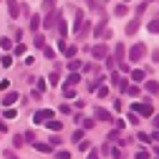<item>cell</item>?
<instances>
[{
  "instance_id": "ee69618b",
  "label": "cell",
  "mask_w": 159,
  "mask_h": 159,
  "mask_svg": "<svg viewBox=\"0 0 159 159\" xmlns=\"http://www.w3.org/2000/svg\"><path fill=\"white\" fill-rule=\"evenodd\" d=\"M89 159H98V152L96 149H89Z\"/></svg>"
},
{
  "instance_id": "4316f807",
  "label": "cell",
  "mask_w": 159,
  "mask_h": 159,
  "mask_svg": "<svg viewBox=\"0 0 159 159\" xmlns=\"http://www.w3.org/2000/svg\"><path fill=\"white\" fill-rule=\"evenodd\" d=\"M0 63H3V66H5V68H8V66H10V63H13V56H10V53H5V56H3V58H0Z\"/></svg>"
},
{
  "instance_id": "5bb4252c",
  "label": "cell",
  "mask_w": 159,
  "mask_h": 159,
  "mask_svg": "<svg viewBox=\"0 0 159 159\" xmlns=\"http://www.w3.org/2000/svg\"><path fill=\"white\" fill-rule=\"evenodd\" d=\"M33 46H35V48H43V46H46V38H43L41 33H35V38H33Z\"/></svg>"
},
{
  "instance_id": "30bf717a",
  "label": "cell",
  "mask_w": 159,
  "mask_h": 159,
  "mask_svg": "<svg viewBox=\"0 0 159 159\" xmlns=\"http://www.w3.org/2000/svg\"><path fill=\"white\" fill-rule=\"evenodd\" d=\"M15 101H18V93H15V91H8V93L3 96V106H13Z\"/></svg>"
},
{
  "instance_id": "f546056e",
  "label": "cell",
  "mask_w": 159,
  "mask_h": 159,
  "mask_svg": "<svg viewBox=\"0 0 159 159\" xmlns=\"http://www.w3.org/2000/svg\"><path fill=\"white\" fill-rule=\"evenodd\" d=\"M136 136H139V142H144V144H149V142H152V139H149V134H144V131H139Z\"/></svg>"
},
{
  "instance_id": "ffe728a7",
  "label": "cell",
  "mask_w": 159,
  "mask_h": 159,
  "mask_svg": "<svg viewBox=\"0 0 159 159\" xmlns=\"http://www.w3.org/2000/svg\"><path fill=\"white\" fill-rule=\"evenodd\" d=\"M10 46H13V41H10L8 35H3V38H0V48H5V51H10Z\"/></svg>"
},
{
  "instance_id": "f6af8a7d",
  "label": "cell",
  "mask_w": 159,
  "mask_h": 159,
  "mask_svg": "<svg viewBox=\"0 0 159 159\" xmlns=\"http://www.w3.org/2000/svg\"><path fill=\"white\" fill-rule=\"evenodd\" d=\"M149 139H152V142H159V131H152V134H149Z\"/></svg>"
},
{
  "instance_id": "ac0fdd59",
  "label": "cell",
  "mask_w": 159,
  "mask_h": 159,
  "mask_svg": "<svg viewBox=\"0 0 159 159\" xmlns=\"http://www.w3.org/2000/svg\"><path fill=\"white\" fill-rule=\"evenodd\" d=\"M56 10V0H43V13H51Z\"/></svg>"
},
{
  "instance_id": "b9f144b4",
  "label": "cell",
  "mask_w": 159,
  "mask_h": 159,
  "mask_svg": "<svg viewBox=\"0 0 159 159\" xmlns=\"http://www.w3.org/2000/svg\"><path fill=\"white\" fill-rule=\"evenodd\" d=\"M106 68H109V71H114V58H109V56H106Z\"/></svg>"
},
{
  "instance_id": "e0dca14e",
  "label": "cell",
  "mask_w": 159,
  "mask_h": 159,
  "mask_svg": "<svg viewBox=\"0 0 159 159\" xmlns=\"http://www.w3.org/2000/svg\"><path fill=\"white\" fill-rule=\"evenodd\" d=\"M56 25H58V33H61V35H66V33H68V23L63 20V18H61V20H58Z\"/></svg>"
},
{
  "instance_id": "c3c4849f",
  "label": "cell",
  "mask_w": 159,
  "mask_h": 159,
  "mask_svg": "<svg viewBox=\"0 0 159 159\" xmlns=\"http://www.w3.org/2000/svg\"><path fill=\"white\" fill-rule=\"evenodd\" d=\"M154 152H157V157H159V144H157V147H154Z\"/></svg>"
},
{
  "instance_id": "9c48e42d",
  "label": "cell",
  "mask_w": 159,
  "mask_h": 159,
  "mask_svg": "<svg viewBox=\"0 0 159 159\" xmlns=\"http://www.w3.org/2000/svg\"><path fill=\"white\" fill-rule=\"evenodd\" d=\"M8 10H10V18L15 20V18L20 15V8H18V0H8Z\"/></svg>"
},
{
  "instance_id": "8d00e7d4",
  "label": "cell",
  "mask_w": 159,
  "mask_h": 159,
  "mask_svg": "<svg viewBox=\"0 0 159 159\" xmlns=\"http://www.w3.org/2000/svg\"><path fill=\"white\" fill-rule=\"evenodd\" d=\"M126 91H129V96H139V89L136 86H126Z\"/></svg>"
},
{
  "instance_id": "7bdbcfd3",
  "label": "cell",
  "mask_w": 159,
  "mask_h": 159,
  "mask_svg": "<svg viewBox=\"0 0 159 159\" xmlns=\"http://www.w3.org/2000/svg\"><path fill=\"white\" fill-rule=\"evenodd\" d=\"M61 114H71V106L68 104H61Z\"/></svg>"
},
{
  "instance_id": "681fc988",
  "label": "cell",
  "mask_w": 159,
  "mask_h": 159,
  "mask_svg": "<svg viewBox=\"0 0 159 159\" xmlns=\"http://www.w3.org/2000/svg\"><path fill=\"white\" fill-rule=\"evenodd\" d=\"M126 3H129V0H126Z\"/></svg>"
},
{
  "instance_id": "d4e9b609",
  "label": "cell",
  "mask_w": 159,
  "mask_h": 159,
  "mask_svg": "<svg viewBox=\"0 0 159 159\" xmlns=\"http://www.w3.org/2000/svg\"><path fill=\"white\" fill-rule=\"evenodd\" d=\"M76 51H78L76 46H66V51H63V56H66V58H73V56H76Z\"/></svg>"
},
{
  "instance_id": "4fadbf2b",
  "label": "cell",
  "mask_w": 159,
  "mask_h": 159,
  "mask_svg": "<svg viewBox=\"0 0 159 159\" xmlns=\"http://www.w3.org/2000/svg\"><path fill=\"white\" fill-rule=\"evenodd\" d=\"M114 56H116V61H124V43H116Z\"/></svg>"
},
{
  "instance_id": "cb8c5ba5",
  "label": "cell",
  "mask_w": 159,
  "mask_h": 159,
  "mask_svg": "<svg viewBox=\"0 0 159 159\" xmlns=\"http://www.w3.org/2000/svg\"><path fill=\"white\" fill-rule=\"evenodd\" d=\"M43 56L48 58V61H53V58H56V51H53V48H48V46H43Z\"/></svg>"
},
{
  "instance_id": "8992f818",
  "label": "cell",
  "mask_w": 159,
  "mask_h": 159,
  "mask_svg": "<svg viewBox=\"0 0 159 159\" xmlns=\"http://www.w3.org/2000/svg\"><path fill=\"white\" fill-rule=\"evenodd\" d=\"M139 25H142V18H139V15H136V18H131V20L126 23V35H134V33L139 30Z\"/></svg>"
},
{
  "instance_id": "6da1fadb",
  "label": "cell",
  "mask_w": 159,
  "mask_h": 159,
  "mask_svg": "<svg viewBox=\"0 0 159 159\" xmlns=\"http://www.w3.org/2000/svg\"><path fill=\"white\" fill-rule=\"evenodd\" d=\"M48 119H53V111H51V109H38V111L33 114V121H35V124H46Z\"/></svg>"
},
{
  "instance_id": "836d02e7",
  "label": "cell",
  "mask_w": 159,
  "mask_h": 159,
  "mask_svg": "<svg viewBox=\"0 0 159 159\" xmlns=\"http://www.w3.org/2000/svg\"><path fill=\"white\" fill-rule=\"evenodd\" d=\"M71 139H73V142H81V139H84V131H81V129L73 131V136H71Z\"/></svg>"
},
{
  "instance_id": "f35d334b",
  "label": "cell",
  "mask_w": 159,
  "mask_h": 159,
  "mask_svg": "<svg viewBox=\"0 0 159 159\" xmlns=\"http://www.w3.org/2000/svg\"><path fill=\"white\" fill-rule=\"evenodd\" d=\"M89 8H91V10H101V5H98L96 0H89Z\"/></svg>"
},
{
  "instance_id": "8fae6325",
  "label": "cell",
  "mask_w": 159,
  "mask_h": 159,
  "mask_svg": "<svg viewBox=\"0 0 159 159\" xmlns=\"http://www.w3.org/2000/svg\"><path fill=\"white\" fill-rule=\"evenodd\" d=\"M33 147H35L38 152H43V154H51V152H53V147H51V144H43V142H33Z\"/></svg>"
},
{
  "instance_id": "d590c367",
  "label": "cell",
  "mask_w": 159,
  "mask_h": 159,
  "mask_svg": "<svg viewBox=\"0 0 159 159\" xmlns=\"http://www.w3.org/2000/svg\"><path fill=\"white\" fill-rule=\"evenodd\" d=\"M56 159H71V152H58Z\"/></svg>"
},
{
  "instance_id": "7dc6e473",
  "label": "cell",
  "mask_w": 159,
  "mask_h": 159,
  "mask_svg": "<svg viewBox=\"0 0 159 159\" xmlns=\"http://www.w3.org/2000/svg\"><path fill=\"white\" fill-rule=\"evenodd\" d=\"M5 129H8V126L3 124V119H0V131H5Z\"/></svg>"
},
{
  "instance_id": "ab89813d",
  "label": "cell",
  "mask_w": 159,
  "mask_h": 159,
  "mask_svg": "<svg viewBox=\"0 0 159 159\" xmlns=\"http://www.w3.org/2000/svg\"><path fill=\"white\" fill-rule=\"evenodd\" d=\"M51 86H58V73H51V81H48Z\"/></svg>"
},
{
  "instance_id": "2e32d148",
  "label": "cell",
  "mask_w": 159,
  "mask_h": 159,
  "mask_svg": "<svg viewBox=\"0 0 159 159\" xmlns=\"http://www.w3.org/2000/svg\"><path fill=\"white\" fill-rule=\"evenodd\" d=\"M147 28H149V33H159V18L149 20V23H147Z\"/></svg>"
},
{
  "instance_id": "e575fe53",
  "label": "cell",
  "mask_w": 159,
  "mask_h": 159,
  "mask_svg": "<svg viewBox=\"0 0 159 159\" xmlns=\"http://www.w3.org/2000/svg\"><path fill=\"white\" fill-rule=\"evenodd\" d=\"M23 53H25V46L18 43V46H15V56H23Z\"/></svg>"
},
{
  "instance_id": "60d3db41",
  "label": "cell",
  "mask_w": 159,
  "mask_h": 159,
  "mask_svg": "<svg viewBox=\"0 0 159 159\" xmlns=\"http://www.w3.org/2000/svg\"><path fill=\"white\" fill-rule=\"evenodd\" d=\"M126 119H129V124H136V121H139V119H136V114H134V111H131V114H129Z\"/></svg>"
},
{
  "instance_id": "1f68e13d",
  "label": "cell",
  "mask_w": 159,
  "mask_h": 159,
  "mask_svg": "<svg viewBox=\"0 0 159 159\" xmlns=\"http://www.w3.org/2000/svg\"><path fill=\"white\" fill-rule=\"evenodd\" d=\"M78 66H81V61H76V58H71V61H68V68H71V71H76Z\"/></svg>"
},
{
  "instance_id": "83f0119b",
  "label": "cell",
  "mask_w": 159,
  "mask_h": 159,
  "mask_svg": "<svg viewBox=\"0 0 159 159\" xmlns=\"http://www.w3.org/2000/svg\"><path fill=\"white\" fill-rule=\"evenodd\" d=\"M101 81H104V78H96V81H91V84H89V91H96L98 86H101Z\"/></svg>"
},
{
  "instance_id": "7402d4cb",
  "label": "cell",
  "mask_w": 159,
  "mask_h": 159,
  "mask_svg": "<svg viewBox=\"0 0 159 159\" xmlns=\"http://www.w3.org/2000/svg\"><path fill=\"white\" fill-rule=\"evenodd\" d=\"M63 96H66V98H76V91H73V86H68V84H66V86H63Z\"/></svg>"
},
{
  "instance_id": "277c9868",
  "label": "cell",
  "mask_w": 159,
  "mask_h": 159,
  "mask_svg": "<svg viewBox=\"0 0 159 159\" xmlns=\"http://www.w3.org/2000/svg\"><path fill=\"white\" fill-rule=\"evenodd\" d=\"M131 109H134V114H142V116H147V119L154 114V106H152V104H134Z\"/></svg>"
},
{
  "instance_id": "3957f363",
  "label": "cell",
  "mask_w": 159,
  "mask_h": 159,
  "mask_svg": "<svg viewBox=\"0 0 159 159\" xmlns=\"http://www.w3.org/2000/svg\"><path fill=\"white\" fill-rule=\"evenodd\" d=\"M61 18H63V13H61V10H51V13L46 15V20H43V25H46V28H53V25H56L58 20H61Z\"/></svg>"
},
{
  "instance_id": "52a82bcc",
  "label": "cell",
  "mask_w": 159,
  "mask_h": 159,
  "mask_svg": "<svg viewBox=\"0 0 159 159\" xmlns=\"http://www.w3.org/2000/svg\"><path fill=\"white\" fill-rule=\"evenodd\" d=\"M91 56H93V58H106L109 51H106V46L101 43V46H93V48H91Z\"/></svg>"
},
{
  "instance_id": "44dd1931",
  "label": "cell",
  "mask_w": 159,
  "mask_h": 159,
  "mask_svg": "<svg viewBox=\"0 0 159 159\" xmlns=\"http://www.w3.org/2000/svg\"><path fill=\"white\" fill-rule=\"evenodd\" d=\"M147 91L149 93H159V84L157 81H147Z\"/></svg>"
},
{
  "instance_id": "d6986e66",
  "label": "cell",
  "mask_w": 159,
  "mask_h": 159,
  "mask_svg": "<svg viewBox=\"0 0 159 159\" xmlns=\"http://www.w3.org/2000/svg\"><path fill=\"white\" fill-rule=\"evenodd\" d=\"M131 81H144V71H142V68L131 71Z\"/></svg>"
},
{
  "instance_id": "9a60e30c",
  "label": "cell",
  "mask_w": 159,
  "mask_h": 159,
  "mask_svg": "<svg viewBox=\"0 0 159 159\" xmlns=\"http://www.w3.org/2000/svg\"><path fill=\"white\" fill-rule=\"evenodd\" d=\"M23 144H25V139H23V134H15V136H13V147H15V149H20Z\"/></svg>"
},
{
  "instance_id": "5b68a950",
  "label": "cell",
  "mask_w": 159,
  "mask_h": 159,
  "mask_svg": "<svg viewBox=\"0 0 159 159\" xmlns=\"http://www.w3.org/2000/svg\"><path fill=\"white\" fill-rule=\"evenodd\" d=\"M93 116L98 119V121H114L111 111H106V109H101V106H96V109H93Z\"/></svg>"
},
{
  "instance_id": "7c38bea8",
  "label": "cell",
  "mask_w": 159,
  "mask_h": 159,
  "mask_svg": "<svg viewBox=\"0 0 159 159\" xmlns=\"http://www.w3.org/2000/svg\"><path fill=\"white\" fill-rule=\"evenodd\" d=\"M46 126H48V129H53V131H61V129H63V124H61V121H56V119H48Z\"/></svg>"
},
{
  "instance_id": "4dcf8cb0",
  "label": "cell",
  "mask_w": 159,
  "mask_h": 159,
  "mask_svg": "<svg viewBox=\"0 0 159 159\" xmlns=\"http://www.w3.org/2000/svg\"><path fill=\"white\" fill-rule=\"evenodd\" d=\"M3 157H5V159H20V157H18L15 152H10V149H5V152H3Z\"/></svg>"
},
{
  "instance_id": "74e56055",
  "label": "cell",
  "mask_w": 159,
  "mask_h": 159,
  "mask_svg": "<svg viewBox=\"0 0 159 159\" xmlns=\"http://www.w3.org/2000/svg\"><path fill=\"white\" fill-rule=\"evenodd\" d=\"M5 119H15V109H8L5 106Z\"/></svg>"
},
{
  "instance_id": "7a4b0ae2",
  "label": "cell",
  "mask_w": 159,
  "mask_h": 159,
  "mask_svg": "<svg viewBox=\"0 0 159 159\" xmlns=\"http://www.w3.org/2000/svg\"><path fill=\"white\" fill-rule=\"evenodd\" d=\"M144 53H147V46H144V43H136V46L129 51V61H142Z\"/></svg>"
},
{
  "instance_id": "ba28073f",
  "label": "cell",
  "mask_w": 159,
  "mask_h": 159,
  "mask_svg": "<svg viewBox=\"0 0 159 159\" xmlns=\"http://www.w3.org/2000/svg\"><path fill=\"white\" fill-rule=\"evenodd\" d=\"M38 28H41V15H30V23H28V30H30V33H38Z\"/></svg>"
},
{
  "instance_id": "484cf974",
  "label": "cell",
  "mask_w": 159,
  "mask_h": 159,
  "mask_svg": "<svg viewBox=\"0 0 159 159\" xmlns=\"http://www.w3.org/2000/svg\"><path fill=\"white\" fill-rule=\"evenodd\" d=\"M78 81H81V78H78V73H71V76L66 78V84H68V86H76Z\"/></svg>"
},
{
  "instance_id": "f1b7e54d",
  "label": "cell",
  "mask_w": 159,
  "mask_h": 159,
  "mask_svg": "<svg viewBox=\"0 0 159 159\" xmlns=\"http://www.w3.org/2000/svg\"><path fill=\"white\" fill-rule=\"evenodd\" d=\"M114 13H116V15H126V5H124V3H121V5H116Z\"/></svg>"
},
{
  "instance_id": "d6a6232c",
  "label": "cell",
  "mask_w": 159,
  "mask_h": 159,
  "mask_svg": "<svg viewBox=\"0 0 159 159\" xmlns=\"http://www.w3.org/2000/svg\"><path fill=\"white\" fill-rule=\"evenodd\" d=\"M96 91H98V96H101V98H106V96H109V89H106V86H98Z\"/></svg>"
},
{
  "instance_id": "603a6c76",
  "label": "cell",
  "mask_w": 159,
  "mask_h": 159,
  "mask_svg": "<svg viewBox=\"0 0 159 159\" xmlns=\"http://www.w3.org/2000/svg\"><path fill=\"white\" fill-rule=\"evenodd\" d=\"M93 33H96V35H98V38H101V35H104V33H106V20H101V23H98V25H96V30H93Z\"/></svg>"
},
{
  "instance_id": "bcb514c9",
  "label": "cell",
  "mask_w": 159,
  "mask_h": 159,
  "mask_svg": "<svg viewBox=\"0 0 159 159\" xmlns=\"http://www.w3.org/2000/svg\"><path fill=\"white\" fill-rule=\"evenodd\" d=\"M152 126H154V129H159V114L154 116V121H152Z\"/></svg>"
},
{
  "instance_id": "f907efd6",
  "label": "cell",
  "mask_w": 159,
  "mask_h": 159,
  "mask_svg": "<svg viewBox=\"0 0 159 159\" xmlns=\"http://www.w3.org/2000/svg\"><path fill=\"white\" fill-rule=\"evenodd\" d=\"M147 3H149V0H147Z\"/></svg>"
}]
</instances>
